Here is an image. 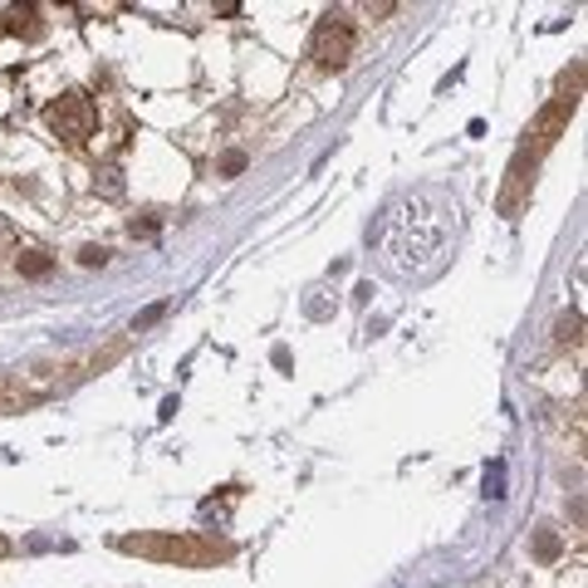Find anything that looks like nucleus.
I'll return each mask as SVG.
<instances>
[{"label":"nucleus","mask_w":588,"mask_h":588,"mask_svg":"<svg viewBox=\"0 0 588 588\" xmlns=\"http://www.w3.org/2000/svg\"><path fill=\"white\" fill-rule=\"evenodd\" d=\"M535 555H539V559H555V555H559V539L549 535V530H539V535H535Z\"/></svg>","instance_id":"5"},{"label":"nucleus","mask_w":588,"mask_h":588,"mask_svg":"<svg viewBox=\"0 0 588 588\" xmlns=\"http://www.w3.org/2000/svg\"><path fill=\"white\" fill-rule=\"evenodd\" d=\"M79 261H84V265H104V261H108V251H104V245H84Z\"/></svg>","instance_id":"6"},{"label":"nucleus","mask_w":588,"mask_h":588,"mask_svg":"<svg viewBox=\"0 0 588 588\" xmlns=\"http://www.w3.org/2000/svg\"><path fill=\"white\" fill-rule=\"evenodd\" d=\"M20 275H35V280H40V275H49V261H45V255H40V251H30V255H20Z\"/></svg>","instance_id":"4"},{"label":"nucleus","mask_w":588,"mask_h":588,"mask_svg":"<svg viewBox=\"0 0 588 588\" xmlns=\"http://www.w3.org/2000/svg\"><path fill=\"white\" fill-rule=\"evenodd\" d=\"M0 555H6V539H0Z\"/></svg>","instance_id":"7"},{"label":"nucleus","mask_w":588,"mask_h":588,"mask_svg":"<svg viewBox=\"0 0 588 588\" xmlns=\"http://www.w3.org/2000/svg\"><path fill=\"white\" fill-rule=\"evenodd\" d=\"M122 555H143V559H167L182 569H216L231 559V545L216 535H177V530H153V535H122L118 539Z\"/></svg>","instance_id":"1"},{"label":"nucleus","mask_w":588,"mask_h":588,"mask_svg":"<svg viewBox=\"0 0 588 588\" xmlns=\"http://www.w3.org/2000/svg\"><path fill=\"white\" fill-rule=\"evenodd\" d=\"M45 118H49V128H55L65 143H84V138L94 133V122H98L94 104H89L84 94H65V98H55Z\"/></svg>","instance_id":"3"},{"label":"nucleus","mask_w":588,"mask_h":588,"mask_svg":"<svg viewBox=\"0 0 588 588\" xmlns=\"http://www.w3.org/2000/svg\"><path fill=\"white\" fill-rule=\"evenodd\" d=\"M349 55H353V24L329 10V16L318 20V30H314L310 59L318 69H343V65H349Z\"/></svg>","instance_id":"2"}]
</instances>
